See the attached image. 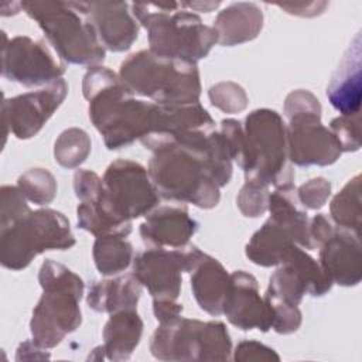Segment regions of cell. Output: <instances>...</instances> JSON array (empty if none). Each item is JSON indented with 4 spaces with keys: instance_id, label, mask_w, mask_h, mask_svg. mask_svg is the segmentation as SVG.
<instances>
[{
    "instance_id": "cell-32",
    "label": "cell",
    "mask_w": 362,
    "mask_h": 362,
    "mask_svg": "<svg viewBox=\"0 0 362 362\" xmlns=\"http://www.w3.org/2000/svg\"><path fill=\"white\" fill-rule=\"evenodd\" d=\"M270 187L252 181H245L236 197V205L243 216L259 218L269 208Z\"/></svg>"
},
{
    "instance_id": "cell-18",
    "label": "cell",
    "mask_w": 362,
    "mask_h": 362,
    "mask_svg": "<svg viewBox=\"0 0 362 362\" xmlns=\"http://www.w3.org/2000/svg\"><path fill=\"white\" fill-rule=\"evenodd\" d=\"M320 266L332 284L354 287L362 279V253L359 235L335 228L320 246Z\"/></svg>"
},
{
    "instance_id": "cell-5",
    "label": "cell",
    "mask_w": 362,
    "mask_h": 362,
    "mask_svg": "<svg viewBox=\"0 0 362 362\" xmlns=\"http://www.w3.org/2000/svg\"><path fill=\"white\" fill-rule=\"evenodd\" d=\"M42 294L33 310L30 331L33 341L49 349L76 331L82 322L79 301L85 283L71 269L47 259L38 272Z\"/></svg>"
},
{
    "instance_id": "cell-15",
    "label": "cell",
    "mask_w": 362,
    "mask_h": 362,
    "mask_svg": "<svg viewBox=\"0 0 362 362\" xmlns=\"http://www.w3.org/2000/svg\"><path fill=\"white\" fill-rule=\"evenodd\" d=\"M68 95V85L59 78L44 88L14 98H4L1 103L6 136L11 132L17 139L27 140L40 133Z\"/></svg>"
},
{
    "instance_id": "cell-27",
    "label": "cell",
    "mask_w": 362,
    "mask_h": 362,
    "mask_svg": "<svg viewBox=\"0 0 362 362\" xmlns=\"http://www.w3.org/2000/svg\"><path fill=\"white\" fill-rule=\"evenodd\" d=\"M92 256L102 276H113L133 263L134 250L123 235H100L93 242Z\"/></svg>"
},
{
    "instance_id": "cell-25",
    "label": "cell",
    "mask_w": 362,
    "mask_h": 362,
    "mask_svg": "<svg viewBox=\"0 0 362 362\" xmlns=\"http://www.w3.org/2000/svg\"><path fill=\"white\" fill-rule=\"evenodd\" d=\"M141 284L132 274L113 279L95 280L88 290L86 303L96 313H115L126 308H136Z\"/></svg>"
},
{
    "instance_id": "cell-1",
    "label": "cell",
    "mask_w": 362,
    "mask_h": 362,
    "mask_svg": "<svg viewBox=\"0 0 362 362\" xmlns=\"http://www.w3.org/2000/svg\"><path fill=\"white\" fill-rule=\"evenodd\" d=\"M158 195L212 209L233 173L229 146L216 129L194 130L163 141L147 167Z\"/></svg>"
},
{
    "instance_id": "cell-2",
    "label": "cell",
    "mask_w": 362,
    "mask_h": 362,
    "mask_svg": "<svg viewBox=\"0 0 362 362\" xmlns=\"http://www.w3.org/2000/svg\"><path fill=\"white\" fill-rule=\"evenodd\" d=\"M82 93L89 103V119L109 150L160 136L165 130L167 106L136 99L119 74L106 66L88 68Z\"/></svg>"
},
{
    "instance_id": "cell-34",
    "label": "cell",
    "mask_w": 362,
    "mask_h": 362,
    "mask_svg": "<svg viewBox=\"0 0 362 362\" xmlns=\"http://www.w3.org/2000/svg\"><path fill=\"white\" fill-rule=\"evenodd\" d=\"M335 139L338 140L342 153L344 151H358L361 147V116L355 115H341L331 120L328 127Z\"/></svg>"
},
{
    "instance_id": "cell-7",
    "label": "cell",
    "mask_w": 362,
    "mask_h": 362,
    "mask_svg": "<svg viewBox=\"0 0 362 362\" xmlns=\"http://www.w3.org/2000/svg\"><path fill=\"white\" fill-rule=\"evenodd\" d=\"M21 8L37 21L58 57L74 65H99L106 49L95 28L74 1H21Z\"/></svg>"
},
{
    "instance_id": "cell-17",
    "label": "cell",
    "mask_w": 362,
    "mask_h": 362,
    "mask_svg": "<svg viewBox=\"0 0 362 362\" xmlns=\"http://www.w3.org/2000/svg\"><path fill=\"white\" fill-rule=\"evenodd\" d=\"M222 314L226 320L243 329H259L267 332L272 329V313L259 293V283L256 277L245 270L230 273V284L226 293Z\"/></svg>"
},
{
    "instance_id": "cell-19",
    "label": "cell",
    "mask_w": 362,
    "mask_h": 362,
    "mask_svg": "<svg viewBox=\"0 0 362 362\" xmlns=\"http://www.w3.org/2000/svg\"><path fill=\"white\" fill-rule=\"evenodd\" d=\"M197 230L198 222L178 205L154 208L140 225V236L148 247H185Z\"/></svg>"
},
{
    "instance_id": "cell-31",
    "label": "cell",
    "mask_w": 362,
    "mask_h": 362,
    "mask_svg": "<svg viewBox=\"0 0 362 362\" xmlns=\"http://www.w3.org/2000/svg\"><path fill=\"white\" fill-rule=\"evenodd\" d=\"M208 96L212 106L229 115L243 112L249 103L245 89L240 85L230 81L218 82L212 85L208 90Z\"/></svg>"
},
{
    "instance_id": "cell-37",
    "label": "cell",
    "mask_w": 362,
    "mask_h": 362,
    "mask_svg": "<svg viewBox=\"0 0 362 362\" xmlns=\"http://www.w3.org/2000/svg\"><path fill=\"white\" fill-rule=\"evenodd\" d=\"M74 191L79 202H96L103 194V180L90 170H76L74 174Z\"/></svg>"
},
{
    "instance_id": "cell-30",
    "label": "cell",
    "mask_w": 362,
    "mask_h": 362,
    "mask_svg": "<svg viewBox=\"0 0 362 362\" xmlns=\"http://www.w3.org/2000/svg\"><path fill=\"white\" fill-rule=\"evenodd\" d=\"M17 187L25 199L40 206L51 204L58 188L55 177L41 167L24 171L17 180Z\"/></svg>"
},
{
    "instance_id": "cell-8",
    "label": "cell",
    "mask_w": 362,
    "mask_h": 362,
    "mask_svg": "<svg viewBox=\"0 0 362 362\" xmlns=\"http://www.w3.org/2000/svg\"><path fill=\"white\" fill-rule=\"evenodd\" d=\"M321 110L320 100L307 89H296L286 96L287 156L291 164L325 167L342 154L332 132L321 123Z\"/></svg>"
},
{
    "instance_id": "cell-29",
    "label": "cell",
    "mask_w": 362,
    "mask_h": 362,
    "mask_svg": "<svg viewBox=\"0 0 362 362\" xmlns=\"http://www.w3.org/2000/svg\"><path fill=\"white\" fill-rule=\"evenodd\" d=\"M92 143L89 134L79 127L65 129L54 143L55 161L68 170L79 167L90 154Z\"/></svg>"
},
{
    "instance_id": "cell-4",
    "label": "cell",
    "mask_w": 362,
    "mask_h": 362,
    "mask_svg": "<svg viewBox=\"0 0 362 362\" xmlns=\"http://www.w3.org/2000/svg\"><path fill=\"white\" fill-rule=\"evenodd\" d=\"M119 76L133 95L151 99L164 106L199 102L201 75L197 62L161 57L150 49L129 55Z\"/></svg>"
},
{
    "instance_id": "cell-22",
    "label": "cell",
    "mask_w": 362,
    "mask_h": 362,
    "mask_svg": "<svg viewBox=\"0 0 362 362\" xmlns=\"http://www.w3.org/2000/svg\"><path fill=\"white\" fill-rule=\"evenodd\" d=\"M263 11L256 3H232L218 13L212 28L218 44L233 47L255 40L263 28Z\"/></svg>"
},
{
    "instance_id": "cell-16",
    "label": "cell",
    "mask_w": 362,
    "mask_h": 362,
    "mask_svg": "<svg viewBox=\"0 0 362 362\" xmlns=\"http://www.w3.org/2000/svg\"><path fill=\"white\" fill-rule=\"evenodd\" d=\"M92 24L105 49L127 51L139 37V23L126 1H74Z\"/></svg>"
},
{
    "instance_id": "cell-24",
    "label": "cell",
    "mask_w": 362,
    "mask_h": 362,
    "mask_svg": "<svg viewBox=\"0 0 362 362\" xmlns=\"http://www.w3.org/2000/svg\"><path fill=\"white\" fill-rule=\"evenodd\" d=\"M143 320L136 308H126L110 313L103 327L105 356L109 361H127L143 334Z\"/></svg>"
},
{
    "instance_id": "cell-38",
    "label": "cell",
    "mask_w": 362,
    "mask_h": 362,
    "mask_svg": "<svg viewBox=\"0 0 362 362\" xmlns=\"http://www.w3.org/2000/svg\"><path fill=\"white\" fill-rule=\"evenodd\" d=\"M232 359L236 362H252V361H255V362H259V361L260 362H263V361L279 362L280 356L273 348H270L262 342L242 341L236 345Z\"/></svg>"
},
{
    "instance_id": "cell-42",
    "label": "cell",
    "mask_w": 362,
    "mask_h": 362,
    "mask_svg": "<svg viewBox=\"0 0 362 362\" xmlns=\"http://www.w3.org/2000/svg\"><path fill=\"white\" fill-rule=\"evenodd\" d=\"M182 6L187 8H192V10H198V11H204V13H209L214 8L219 7L221 3L219 1H191V3H182Z\"/></svg>"
},
{
    "instance_id": "cell-12",
    "label": "cell",
    "mask_w": 362,
    "mask_h": 362,
    "mask_svg": "<svg viewBox=\"0 0 362 362\" xmlns=\"http://www.w3.org/2000/svg\"><path fill=\"white\" fill-rule=\"evenodd\" d=\"M201 252L197 246L148 247L134 256L132 273L153 298L177 300L181 293V273L192 270Z\"/></svg>"
},
{
    "instance_id": "cell-14",
    "label": "cell",
    "mask_w": 362,
    "mask_h": 362,
    "mask_svg": "<svg viewBox=\"0 0 362 362\" xmlns=\"http://www.w3.org/2000/svg\"><path fill=\"white\" fill-rule=\"evenodd\" d=\"M331 287L332 281L322 272L320 263L294 243L286 252L279 269L270 276L264 296L298 305L304 294L321 297Z\"/></svg>"
},
{
    "instance_id": "cell-10",
    "label": "cell",
    "mask_w": 362,
    "mask_h": 362,
    "mask_svg": "<svg viewBox=\"0 0 362 362\" xmlns=\"http://www.w3.org/2000/svg\"><path fill=\"white\" fill-rule=\"evenodd\" d=\"M150 352L158 361H228L232 341L222 321L177 317L160 322L151 335Z\"/></svg>"
},
{
    "instance_id": "cell-33",
    "label": "cell",
    "mask_w": 362,
    "mask_h": 362,
    "mask_svg": "<svg viewBox=\"0 0 362 362\" xmlns=\"http://www.w3.org/2000/svg\"><path fill=\"white\" fill-rule=\"evenodd\" d=\"M31 212L25 197L18 187L3 185L0 188V228H6Z\"/></svg>"
},
{
    "instance_id": "cell-11",
    "label": "cell",
    "mask_w": 362,
    "mask_h": 362,
    "mask_svg": "<svg viewBox=\"0 0 362 362\" xmlns=\"http://www.w3.org/2000/svg\"><path fill=\"white\" fill-rule=\"evenodd\" d=\"M103 194L100 208L119 225H132V221L146 216L160 202V195L148 171L140 163L117 158L103 174Z\"/></svg>"
},
{
    "instance_id": "cell-35",
    "label": "cell",
    "mask_w": 362,
    "mask_h": 362,
    "mask_svg": "<svg viewBox=\"0 0 362 362\" xmlns=\"http://www.w3.org/2000/svg\"><path fill=\"white\" fill-rule=\"evenodd\" d=\"M264 301L267 303L272 313V328L277 334H291L296 332L303 321V314L298 305H290L287 303L279 301L272 297L264 296Z\"/></svg>"
},
{
    "instance_id": "cell-9",
    "label": "cell",
    "mask_w": 362,
    "mask_h": 362,
    "mask_svg": "<svg viewBox=\"0 0 362 362\" xmlns=\"http://www.w3.org/2000/svg\"><path fill=\"white\" fill-rule=\"evenodd\" d=\"M76 243L68 218L55 209L31 211L20 221L0 228V263L8 270L25 269L47 250H68Z\"/></svg>"
},
{
    "instance_id": "cell-21",
    "label": "cell",
    "mask_w": 362,
    "mask_h": 362,
    "mask_svg": "<svg viewBox=\"0 0 362 362\" xmlns=\"http://www.w3.org/2000/svg\"><path fill=\"white\" fill-rule=\"evenodd\" d=\"M191 273V288L201 310L211 315H221L223 301L230 284V274L223 264L201 252Z\"/></svg>"
},
{
    "instance_id": "cell-23",
    "label": "cell",
    "mask_w": 362,
    "mask_h": 362,
    "mask_svg": "<svg viewBox=\"0 0 362 362\" xmlns=\"http://www.w3.org/2000/svg\"><path fill=\"white\" fill-rule=\"evenodd\" d=\"M267 211L270 212L269 219L281 226L298 246L307 250L314 249L310 238V219L298 201L297 188L293 182L276 187L270 192Z\"/></svg>"
},
{
    "instance_id": "cell-28",
    "label": "cell",
    "mask_w": 362,
    "mask_h": 362,
    "mask_svg": "<svg viewBox=\"0 0 362 362\" xmlns=\"http://www.w3.org/2000/svg\"><path fill=\"white\" fill-rule=\"evenodd\" d=\"M329 214L338 228L359 235L361 229V175L352 177L332 198Z\"/></svg>"
},
{
    "instance_id": "cell-41",
    "label": "cell",
    "mask_w": 362,
    "mask_h": 362,
    "mask_svg": "<svg viewBox=\"0 0 362 362\" xmlns=\"http://www.w3.org/2000/svg\"><path fill=\"white\" fill-rule=\"evenodd\" d=\"M45 348L40 346L38 344H35L33 339L31 341H24L20 344V346L17 348V355H16V361H21V359H45L49 358V354L44 351Z\"/></svg>"
},
{
    "instance_id": "cell-39",
    "label": "cell",
    "mask_w": 362,
    "mask_h": 362,
    "mask_svg": "<svg viewBox=\"0 0 362 362\" xmlns=\"http://www.w3.org/2000/svg\"><path fill=\"white\" fill-rule=\"evenodd\" d=\"M335 230V226L324 214H317L310 221V238L315 247H320Z\"/></svg>"
},
{
    "instance_id": "cell-13",
    "label": "cell",
    "mask_w": 362,
    "mask_h": 362,
    "mask_svg": "<svg viewBox=\"0 0 362 362\" xmlns=\"http://www.w3.org/2000/svg\"><path fill=\"white\" fill-rule=\"evenodd\" d=\"M65 74V64L58 61L44 41L27 35L11 40L3 33L1 75L27 88L48 85Z\"/></svg>"
},
{
    "instance_id": "cell-6",
    "label": "cell",
    "mask_w": 362,
    "mask_h": 362,
    "mask_svg": "<svg viewBox=\"0 0 362 362\" xmlns=\"http://www.w3.org/2000/svg\"><path fill=\"white\" fill-rule=\"evenodd\" d=\"M243 126L238 165L245 173V181L267 187H280L294 181V171L287 156L286 123L272 109L250 112Z\"/></svg>"
},
{
    "instance_id": "cell-26",
    "label": "cell",
    "mask_w": 362,
    "mask_h": 362,
    "mask_svg": "<svg viewBox=\"0 0 362 362\" xmlns=\"http://www.w3.org/2000/svg\"><path fill=\"white\" fill-rule=\"evenodd\" d=\"M294 243L293 238L281 226L274 223L272 219H267L246 243L245 255L257 266H279L286 252Z\"/></svg>"
},
{
    "instance_id": "cell-3",
    "label": "cell",
    "mask_w": 362,
    "mask_h": 362,
    "mask_svg": "<svg viewBox=\"0 0 362 362\" xmlns=\"http://www.w3.org/2000/svg\"><path fill=\"white\" fill-rule=\"evenodd\" d=\"M132 14L147 30L150 51L168 58L198 62L218 42L212 27L184 10L182 3H132Z\"/></svg>"
},
{
    "instance_id": "cell-36",
    "label": "cell",
    "mask_w": 362,
    "mask_h": 362,
    "mask_svg": "<svg viewBox=\"0 0 362 362\" xmlns=\"http://www.w3.org/2000/svg\"><path fill=\"white\" fill-rule=\"evenodd\" d=\"M331 195V182L324 177H315L297 188L300 204L308 209H320Z\"/></svg>"
},
{
    "instance_id": "cell-40",
    "label": "cell",
    "mask_w": 362,
    "mask_h": 362,
    "mask_svg": "<svg viewBox=\"0 0 362 362\" xmlns=\"http://www.w3.org/2000/svg\"><path fill=\"white\" fill-rule=\"evenodd\" d=\"M153 313L158 322H167L181 315L182 304L177 303L175 300L153 298Z\"/></svg>"
},
{
    "instance_id": "cell-20",
    "label": "cell",
    "mask_w": 362,
    "mask_h": 362,
    "mask_svg": "<svg viewBox=\"0 0 362 362\" xmlns=\"http://www.w3.org/2000/svg\"><path fill=\"white\" fill-rule=\"evenodd\" d=\"M361 66V38L356 34L327 86V98L341 115L359 113Z\"/></svg>"
}]
</instances>
